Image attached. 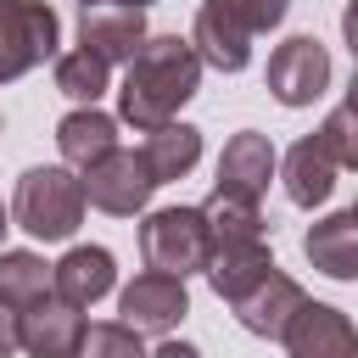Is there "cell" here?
I'll use <instances>...</instances> for the list:
<instances>
[{
	"label": "cell",
	"instance_id": "cell-25",
	"mask_svg": "<svg viewBox=\"0 0 358 358\" xmlns=\"http://www.w3.org/2000/svg\"><path fill=\"white\" fill-rule=\"evenodd\" d=\"M224 6L241 17L246 34H268V28H280L285 11H291V0H224Z\"/></svg>",
	"mask_w": 358,
	"mask_h": 358
},
{
	"label": "cell",
	"instance_id": "cell-16",
	"mask_svg": "<svg viewBox=\"0 0 358 358\" xmlns=\"http://www.w3.org/2000/svg\"><path fill=\"white\" fill-rule=\"evenodd\" d=\"M56 151H62V162L67 168H90V162H101L106 151H117V117H106L101 106H78V112H67L62 123H56Z\"/></svg>",
	"mask_w": 358,
	"mask_h": 358
},
{
	"label": "cell",
	"instance_id": "cell-24",
	"mask_svg": "<svg viewBox=\"0 0 358 358\" xmlns=\"http://www.w3.org/2000/svg\"><path fill=\"white\" fill-rule=\"evenodd\" d=\"M313 140L330 151V162H336V168H358V140H352V106H347V101L324 117V129H319Z\"/></svg>",
	"mask_w": 358,
	"mask_h": 358
},
{
	"label": "cell",
	"instance_id": "cell-2",
	"mask_svg": "<svg viewBox=\"0 0 358 358\" xmlns=\"http://www.w3.org/2000/svg\"><path fill=\"white\" fill-rule=\"evenodd\" d=\"M11 224L34 241H67L84 224V185L67 168H28L11 196Z\"/></svg>",
	"mask_w": 358,
	"mask_h": 358
},
{
	"label": "cell",
	"instance_id": "cell-9",
	"mask_svg": "<svg viewBox=\"0 0 358 358\" xmlns=\"http://www.w3.org/2000/svg\"><path fill=\"white\" fill-rule=\"evenodd\" d=\"M302 302H308V291L291 280V274H280V268H268L263 280H252L229 308H235V319L252 330V336H263V341H280L285 336V324L302 313Z\"/></svg>",
	"mask_w": 358,
	"mask_h": 358
},
{
	"label": "cell",
	"instance_id": "cell-26",
	"mask_svg": "<svg viewBox=\"0 0 358 358\" xmlns=\"http://www.w3.org/2000/svg\"><path fill=\"white\" fill-rule=\"evenodd\" d=\"M11 352H17V308L0 302V358H11Z\"/></svg>",
	"mask_w": 358,
	"mask_h": 358
},
{
	"label": "cell",
	"instance_id": "cell-3",
	"mask_svg": "<svg viewBox=\"0 0 358 358\" xmlns=\"http://www.w3.org/2000/svg\"><path fill=\"white\" fill-rule=\"evenodd\" d=\"M140 252H145V263H151L157 274H173V280L201 274V268H207V252H213L201 207H157V213H145V224H140Z\"/></svg>",
	"mask_w": 358,
	"mask_h": 358
},
{
	"label": "cell",
	"instance_id": "cell-17",
	"mask_svg": "<svg viewBox=\"0 0 358 358\" xmlns=\"http://www.w3.org/2000/svg\"><path fill=\"white\" fill-rule=\"evenodd\" d=\"M140 162H145V173H151L157 185L185 179V173L201 162V129H190V123H162V129H145Z\"/></svg>",
	"mask_w": 358,
	"mask_h": 358
},
{
	"label": "cell",
	"instance_id": "cell-28",
	"mask_svg": "<svg viewBox=\"0 0 358 358\" xmlns=\"http://www.w3.org/2000/svg\"><path fill=\"white\" fill-rule=\"evenodd\" d=\"M78 6H140V11H145L151 0H78Z\"/></svg>",
	"mask_w": 358,
	"mask_h": 358
},
{
	"label": "cell",
	"instance_id": "cell-20",
	"mask_svg": "<svg viewBox=\"0 0 358 358\" xmlns=\"http://www.w3.org/2000/svg\"><path fill=\"white\" fill-rule=\"evenodd\" d=\"M39 296H50V263L39 252H0V302L22 313Z\"/></svg>",
	"mask_w": 358,
	"mask_h": 358
},
{
	"label": "cell",
	"instance_id": "cell-1",
	"mask_svg": "<svg viewBox=\"0 0 358 358\" xmlns=\"http://www.w3.org/2000/svg\"><path fill=\"white\" fill-rule=\"evenodd\" d=\"M196 84H201V62H196L190 39H179V34H145V45L129 56V73H123V90H117V112L140 134L162 129L196 95Z\"/></svg>",
	"mask_w": 358,
	"mask_h": 358
},
{
	"label": "cell",
	"instance_id": "cell-27",
	"mask_svg": "<svg viewBox=\"0 0 358 358\" xmlns=\"http://www.w3.org/2000/svg\"><path fill=\"white\" fill-rule=\"evenodd\" d=\"M145 358H201V352H196L190 341H162V347H157V352H145Z\"/></svg>",
	"mask_w": 358,
	"mask_h": 358
},
{
	"label": "cell",
	"instance_id": "cell-22",
	"mask_svg": "<svg viewBox=\"0 0 358 358\" xmlns=\"http://www.w3.org/2000/svg\"><path fill=\"white\" fill-rule=\"evenodd\" d=\"M106 62L101 56H90V50H62L56 56V90L67 95V101H78V106H95L101 95H106Z\"/></svg>",
	"mask_w": 358,
	"mask_h": 358
},
{
	"label": "cell",
	"instance_id": "cell-12",
	"mask_svg": "<svg viewBox=\"0 0 358 358\" xmlns=\"http://www.w3.org/2000/svg\"><path fill=\"white\" fill-rule=\"evenodd\" d=\"M145 45V11L140 6H84L78 11V50L112 62H129Z\"/></svg>",
	"mask_w": 358,
	"mask_h": 358
},
{
	"label": "cell",
	"instance_id": "cell-19",
	"mask_svg": "<svg viewBox=\"0 0 358 358\" xmlns=\"http://www.w3.org/2000/svg\"><path fill=\"white\" fill-rule=\"evenodd\" d=\"M274 268V257H268V241H241V246H213L207 252V285L224 296V302H235L252 280H263Z\"/></svg>",
	"mask_w": 358,
	"mask_h": 358
},
{
	"label": "cell",
	"instance_id": "cell-18",
	"mask_svg": "<svg viewBox=\"0 0 358 358\" xmlns=\"http://www.w3.org/2000/svg\"><path fill=\"white\" fill-rule=\"evenodd\" d=\"M336 162H330V151L313 140V134H302L291 151H285V196L296 201V207H319L330 190H336Z\"/></svg>",
	"mask_w": 358,
	"mask_h": 358
},
{
	"label": "cell",
	"instance_id": "cell-23",
	"mask_svg": "<svg viewBox=\"0 0 358 358\" xmlns=\"http://www.w3.org/2000/svg\"><path fill=\"white\" fill-rule=\"evenodd\" d=\"M73 358H145V341L123 319H101V324H84Z\"/></svg>",
	"mask_w": 358,
	"mask_h": 358
},
{
	"label": "cell",
	"instance_id": "cell-11",
	"mask_svg": "<svg viewBox=\"0 0 358 358\" xmlns=\"http://www.w3.org/2000/svg\"><path fill=\"white\" fill-rule=\"evenodd\" d=\"M280 341L291 358H358V330L330 302H302V313L285 324Z\"/></svg>",
	"mask_w": 358,
	"mask_h": 358
},
{
	"label": "cell",
	"instance_id": "cell-21",
	"mask_svg": "<svg viewBox=\"0 0 358 358\" xmlns=\"http://www.w3.org/2000/svg\"><path fill=\"white\" fill-rule=\"evenodd\" d=\"M207 218V241L213 246H241V241H263V213L257 201H229V196H207L201 201Z\"/></svg>",
	"mask_w": 358,
	"mask_h": 358
},
{
	"label": "cell",
	"instance_id": "cell-15",
	"mask_svg": "<svg viewBox=\"0 0 358 358\" xmlns=\"http://www.w3.org/2000/svg\"><path fill=\"white\" fill-rule=\"evenodd\" d=\"M302 252H308V263H313L319 274L352 280V274H358V213L341 207V213L319 218V224L302 235Z\"/></svg>",
	"mask_w": 358,
	"mask_h": 358
},
{
	"label": "cell",
	"instance_id": "cell-5",
	"mask_svg": "<svg viewBox=\"0 0 358 358\" xmlns=\"http://www.w3.org/2000/svg\"><path fill=\"white\" fill-rule=\"evenodd\" d=\"M78 185H84V207H101V213H112V218L145 213V201H151V190H157V179L145 173L140 151H129V145H117V151H106L101 162H90Z\"/></svg>",
	"mask_w": 358,
	"mask_h": 358
},
{
	"label": "cell",
	"instance_id": "cell-14",
	"mask_svg": "<svg viewBox=\"0 0 358 358\" xmlns=\"http://www.w3.org/2000/svg\"><path fill=\"white\" fill-rule=\"evenodd\" d=\"M112 285H117V263L106 246H73L62 263H50V296H62L73 308L101 302Z\"/></svg>",
	"mask_w": 358,
	"mask_h": 358
},
{
	"label": "cell",
	"instance_id": "cell-13",
	"mask_svg": "<svg viewBox=\"0 0 358 358\" xmlns=\"http://www.w3.org/2000/svg\"><path fill=\"white\" fill-rule=\"evenodd\" d=\"M190 50H196V62H207L218 73H241L246 56H252V34L241 28V17L224 0H201L196 28H190Z\"/></svg>",
	"mask_w": 358,
	"mask_h": 358
},
{
	"label": "cell",
	"instance_id": "cell-10",
	"mask_svg": "<svg viewBox=\"0 0 358 358\" xmlns=\"http://www.w3.org/2000/svg\"><path fill=\"white\" fill-rule=\"evenodd\" d=\"M84 336V313L62 296H39L17 313V347L28 358H73Z\"/></svg>",
	"mask_w": 358,
	"mask_h": 358
},
{
	"label": "cell",
	"instance_id": "cell-7",
	"mask_svg": "<svg viewBox=\"0 0 358 358\" xmlns=\"http://www.w3.org/2000/svg\"><path fill=\"white\" fill-rule=\"evenodd\" d=\"M117 313H123V324H129L134 336H168V330L190 313V291H185V280L145 268V274H134V280L123 285Z\"/></svg>",
	"mask_w": 358,
	"mask_h": 358
},
{
	"label": "cell",
	"instance_id": "cell-6",
	"mask_svg": "<svg viewBox=\"0 0 358 358\" xmlns=\"http://www.w3.org/2000/svg\"><path fill=\"white\" fill-rule=\"evenodd\" d=\"M330 84V50L313 34H291L268 56V95L280 106H313Z\"/></svg>",
	"mask_w": 358,
	"mask_h": 358
},
{
	"label": "cell",
	"instance_id": "cell-8",
	"mask_svg": "<svg viewBox=\"0 0 358 358\" xmlns=\"http://www.w3.org/2000/svg\"><path fill=\"white\" fill-rule=\"evenodd\" d=\"M274 140L257 134V129H241L224 140V157H218V185L213 196H229V201H257L274 179Z\"/></svg>",
	"mask_w": 358,
	"mask_h": 358
},
{
	"label": "cell",
	"instance_id": "cell-4",
	"mask_svg": "<svg viewBox=\"0 0 358 358\" xmlns=\"http://www.w3.org/2000/svg\"><path fill=\"white\" fill-rule=\"evenodd\" d=\"M62 22L45 0H0V84L34 73L39 62H56Z\"/></svg>",
	"mask_w": 358,
	"mask_h": 358
}]
</instances>
